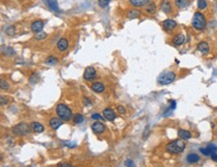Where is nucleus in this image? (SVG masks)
<instances>
[{
	"label": "nucleus",
	"instance_id": "1",
	"mask_svg": "<svg viewBox=\"0 0 217 167\" xmlns=\"http://www.w3.org/2000/svg\"><path fill=\"white\" fill-rule=\"evenodd\" d=\"M56 114H57V116L61 120H64V121H69L74 117L72 114V111L70 110V108L63 103H60L56 106Z\"/></svg>",
	"mask_w": 217,
	"mask_h": 167
},
{
	"label": "nucleus",
	"instance_id": "39",
	"mask_svg": "<svg viewBox=\"0 0 217 167\" xmlns=\"http://www.w3.org/2000/svg\"><path fill=\"white\" fill-rule=\"evenodd\" d=\"M58 167H73L71 164H68V163H60Z\"/></svg>",
	"mask_w": 217,
	"mask_h": 167
},
{
	"label": "nucleus",
	"instance_id": "30",
	"mask_svg": "<svg viewBox=\"0 0 217 167\" xmlns=\"http://www.w3.org/2000/svg\"><path fill=\"white\" fill-rule=\"evenodd\" d=\"M111 0H98V4L101 8H106L109 5Z\"/></svg>",
	"mask_w": 217,
	"mask_h": 167
},
{
	"label": "nucleus",
	"instance_id": "19",
	"mask_svg": "<svg viewBox=\"0 0 217 167\" xmlns=\"http://www.w3.org/2000/svg\"><path fill=\"white\" fill-rule=\"evenodd\" d=\"M47 3H48V6H49V8L51 10H53V11L55 12H59V6H58L57 4V1L56 0H47Z\"/></svg>",
	"mask_w": 217,
	"mask_h": 167
},
{
	"label": "nucleus",
	"instance_id": "41",
	"mask_svg": "<svg viewBox=\"0 0 217 167\" xmlns=\"http://www.w3.org/2000/svg\"><path fill=\"white\" fill-rule=\"evenodd\" d=\"M175 107H176V102L174 101V100H172V101H171V107H170V108H171V109H174Z\"/></svg>",
	"mask_w": 217,
	"mask_h": 167
},
{
	"label": "nucleus",
	"instance_id": "9",
	"mask_svg": "<svg viewBox=\"0 0 217 167\" xmlns=\"http://www.w3.org/2000/svg\"><path fill=\"white\" fill-rule=\"evenodd\" d=\"M103 116L108 121H113L116 118V114H115V112L111 108H105L103 110Z\"/></svg>",
	"mask_w": 217,
	"mask_h": 167
},
{
	"label": "nucleus",
	"instance_id": "35",
	"mask_svg": "<svg viewBox=\"0 0 217 167\" xmlns=\"http://www.w3.org/2000/svg\"><path fill=\"white\" fill-rule=\"evenodd\" d=\"M200 152H201L202 154H204V155H206V156H211V154H210V152L208 151V149L207 148H200Z\"/></svg>",
	"mask_w": 217,
	"mask_h": 167
},
{
	"label": "nucleus",
	"instance_id": "14",
	"mask_svg": "<svg viewBox=\"0 0 217 167\" xmlns=\"http://www.w3.org/2000/svg\"><path fill=\"white\" fill-rule=\"evenodd\" d=\"M150 0H129L130 4L134 7H142V6H146L149 3Z\"/></svg>",
	"mask_w": 217,
	"mask_h": 167
},
{
	"label": "nucleus",
	"instance_id": "24",
	"mask_svg": "<svg viewBox=\"0 0 217 167\" xmlns=\"http://www.w3.org/2000/svg\"><path fill=\"white\" fill-rule=\"evenodd\" d=\"M32 130L34 131V132L41 133V132H43V131H44V127L38 122H33L32 123Z\"/></svg>",
	"mask_w": 217,
	"mask_h": 167
},
{
	"label": "nucleus",
	"instance_id": "18",
	"mask_svg": "<svg viewBox=\"0 0 217 167\" xmlns=\"http://www.w3.org/2000/svg\"><path fill=\"white\" fill-rule=\"evenodd\" d=\"M161 9L165 13H170L171 12V4L168 0H164L161 4Z\"/></svg>",
	"mask_w": 217,
	"mask_h": 167
},
{
	"label": "nucleus",
	"instance_id": "15",
	"mask_svg": "<svg viewBox=\"0 0 217 167\" xmlns=\"http://www.w3.org/2000/svg\"><path fill=\"white\" fill-rule=\"evenodd\" d=\"M91 88H92V90L95 91V92L101 93V92H103V91H104L105 87H104V84H103V83H101V82H94V83H92Z\"/></svg>",
	"mask_w": 217,
	"mask_h": 167
},
{
	"label": "nucleus",
	"instance_id": "17",
	"mask_svg": "<svg viewBox=\"0 0 217 167\" xmlns=\"http://www.w3.org/2000/svg\"><path fill=\"white\" fill-rule=\"evenodd\" d=\"M140 13L141 12L139 11L138 9H130V10H128V12H127V17L129 18V19H135V18L139 17Z\"/></svg>",
	"mask_w": 217,
	"mask_h": 167
},
{
	"label": "nucleus",
	"instance_id": "40",
	"mask_svg": "<svg viewBox=\"0 0 217 167\" xmlns=\"http://www.w3.org/2000/svg\"><path fill=\"white\" fill-rule=\"evenodd\" d=\"M100 117H101V116L99 115L98 113H95V114H93V115H92V119H95V120L99 119V118H100Z\"/></svg>",
	"mask_w": 217,
	"mask_h": 167
},
{
	"label": "nucleus",
	"instance_id": "21",
	"mask_svg": "<svg viewBox=\"0 0 217 167\" xmlns=\"http://www.w3.org/2000/svg\"><path fill=\"white\" fill-rule=\"evenodd\" d=\"M145 11L148 14H154L155 12H156V6H155V4L153 3V2L148 3L145 6Z\"/></svg>",
	"mask_w": 217,
	"mask_h": 167
},
{
	"label": "nucleus",
	"instance_id": "26",
	"mask_svg": "<svg viewBox=\"0 0 217 167\" xmlns=\"http://www.w3.org/2000/svg\"><path fill=\"white\" fill-rule=\"evenodd\" d=\"M39 80V75L37 74V73H33L32 75L30 76V78H29V82L32 83V84H35V83H37Z\"/></svg>",
	"mask_w": 217,
	"mask_h": 167
},
{
	"label": "nucleus",
	"instance_id": "3",
	"mask_svg": "<svg viewBox=\"0 0 217 167\" xmlns=\"http://www.w3.org/2000/svg\"><path fill=\"white\" fill-rule=\"evenodd\" d=\"M192 26L196 30H203L206 27V18L201 12H195L192 18Z\"/></svg>",
	"mask_w": 217,
	"mask_h": 167
},
{
	"label": "nucleus",
	"instance_id": "32",
	"mask_svg": "<svg viewBox=\"0 0 217 167\" xmlns=\"http://www.w3.org/2000/svg\"><path fill=\"white\" fill-rule=\"evenodd\" d=\"M6 34H8V35H13V34H15L16 33V29H15V27L14 26H10V27H8L7 29H6Z\"/></svg>",
	"mask_w": 217,
	"mask_h": 167
},
{
	"label": "nucleus",
	"instance_id": "2",
	"mask_svg": "<svg viewBox=\"0 0 217 167\" xmlns=\"http://www.w3.org/2000/svg\"><path fill=\"white\" fill-rule=\"evenodd\" d=\"M185 149V143L180 139H176V140L169 142L166 145V151L172 154H178L183 152Z\"/></svg>",
	"mask_w": 217,
	"mask_h": 167
},
{
	"label": "nucleus",
	"instance_id": "5",
	"mask_svg": "<svg viewBox=\"0 0 217 167\" xmlns=\"http://www.w3.org/2000/svg\"><path fill=\"white\" fill-rule=\"evenodd\" d=\"M12 130H13V132L17 135H26V134H29V133H30L31 129L27 123L21 122V123L16 124L15 126L13 127Z\"/></svg>",
	"mask_w": 217,
	"mask_h": 167
},
{
	"label": "nucleus",
	"instance_id": "22",
	"mask_svg": "<svg viewBox=\"0 0 217 167\" xmlns=\"http://www.w3.org/2000/svg\"><path fill=\"white\" fill-rule=\"evenodd\" d=\"M190 0H175V6L177 8H185L189 5Z\"/></svg>",
	"mask_w": 217,
	"mask_h": 167
},
{
	"label": "nucleus",
	"instance_id": "36",
	"mask_svg": "<svg viewBox=\"0 0 217 167\" xmlns=\"http://www.w3.org/2000/svg\"><path fill=\"white\" fill-rule=\"evenodd\" d=\"M124 164H125L126 167H134V162L131 159H127L124 162Z\"/></svg>",
	"mask_w": 217,
	"mask_h": 167
},
{
	"label": "nucleus",
	"instance_id": "34",
	"mask_svg": "<svg viewBox=\"0 0 217 167\" xmlns=\"http://www.w3.org/2000/svg\"><path fill=\"white\" fill-rule=\"evenodd\" d=\"M1 84H0V87H1L2 90H7L8 88H9V85H8V83L6 82V81L4 80H1Z\"/></svg>",
	"mask_w": 217,
	"mask_h": 167
},
{
	"label": "nucleus",
	"instance_id": "33",
	"mask_svg": "<svg viewBox=\"0 0 217 167\" xmlns=\"http://www.w3.org/2000/svg\"><path fill=\"white\" fill-rule=\"evenodd\" d=\"M4 54H5V55H7V56H12V55H14V54H15V52H14L13 48L7 47V48H6V50H5V52H4Z\"/></svg>",
	"mask_w": 217,
	"mask_h": 167
},
{
	"label": "nucleus",
	"instance_id": "31",
	"mask_svg": "<svg viewBox=\"0 0 217 167\" xmlns=\"http://www.w3.org/2000/svg\"><path fill=\"white\" fill-rule=\"evenodd\" d=\"M73 120H74L75 123L79 124V123L83 122V116H82V114H76V115H74V117H73Z\"/></svg>",
	"mask_w": 217,
	"mask_h": 167
},
{
	"label": "nucleus",
	"instance_id": "20",
	"mask_svg": "<svg viewBox=\"0 0 217 167\" xmlns=\"http://www.w3.org/2000/svg\"><path fill=\"white\" fill-rule=\"evenodd\" d=\"M178 135L180 138L184 139V140H187V139L191 138V133L189 132L188 130H184V129H180L178 131Z\"/></svg>",
	"mask_w": 217,
	"mask_h": 167
},
{
	"label": "nucleus",
	"instance_id": "28",
	"mask_svg": "<svg viewBox=\"0 0 217 167\" xmlns=\"http://www.w3.org/2000/svg\"><path fill=\"white\" fill-rule=\"evenodd\" d=\"M197 6L199 9H205L206 7H207V2H206V0H198L197 1Z\"/></svg>",
	"mask_w": 217,
	"mask_h": 167
},
{
	"label": "nucleus",
	"instance_id": "10",
	"mask_svg": "<svg viewBox=\"0 0 217 167\" xmlns=\"http://www.w3.org/2000/svg\"><path fill=\"white\" fill-rule=\"evenodd\" d=\"M92 130H93V132H95L96 134H99V133H102L103 131L105 130V125L103 124L102 122H94L93 124H92Z\"/></svg>",
	"mask_w": 217,
	"mask_h": 167
},
{
	"label": "nucleus",
	"instance_id": "43",
	"mask_svg": "<svg viewBox=\"0 0 217 167\" xmlns=\"http://www.w3.org/2000/svg\"><path fill=\"white\" fill-rule=\"evenodd\" d=\"M144 132H145V134H144V139H146V134H147V133H148V126L146 127V129H145V131H144Z\"/></svg>",
	"mask_w": 217,
	"mask_h": 167
},
{
	"label": "nucleus",
	"instance_id": "42",
	"mask_svg": "<svg viewBox=\"0 0 217 167\" xmlns=\"http://www.w3.org/2000/svg\"><path fill=\"white\" fill-rule=\"evenodd\" d=\"M211 158H212V160H213V161H216V162H217V154H216V153L212 154V155H211Z\"/></svg>",
	"mask_w": 217,
	"mask_h": 167
},
{
	"label": "nucleus",
	"instance_id": "27",
	"mask_svg": "<svg viewBox=\"0 0 217 167\" xmlns=\"http://www.w3.org/2000/svg\"><path fill=\"white\" fill-rule=\"evenodd\" d=\"M46 36H47V34H46L45 32H43V31H40V32L35 33L34 38H35V39H37V40H40V39H44V38H46Z\"/></svg>",
	"mask_w": 217,
	"mask_h": 167
},
{
	"label": "nucleus",
	"instance_id": "11",
	"mask_svg": "<svg viewBox=\"0 0 217 167\" xmlns=\"http://www.w3.org/2000/svg\"><path fill=\"white\" fill-rule=\"evenodd\" d=\"M172 42H173L174 45H182L183 43L185 42V36L182 34V33H178V34H176L175 36L173 37V39H172Z\"/></svg>",
	"mask_w": 217,
	"mask_h": 167
},
{
	"label": "nucleus",
	"instance_id": "38",
	"mask_svg": "<svg viewBox=\"0 0 217 167\" xmlns=\"http://www.w3.org/2000/svg\"><path fill=\"white\" fill-rule=\"evenodd\" d=\"M83 99H84V103H85L86 105H89V104H91V103H92V102L90 101V99H89V98H87V97H84Z\"/></svg>",
	"mask_w": 217,
	"mask_h": 167
},
{
	"label": "nucleus",
	"instance_id": "6",
	"mask_svg": "<svg viewBox=\"0 0 217 167\" xmlns=\"http://www.w3.org/2000/svg\"><path fill=\"white\" fill-rule=\"evenodd\" d=\"M83 77L85 80H93L96 78V70L94 67H87L84 71Z\"/></svg>",
	"mask_w": 217,
	"mask_h": 167
},
{
	"label": "nucleus",
	"instance_id": "8",
	"mask_svg": "<svg viewBox=\"0 0 217 167\" xmlns=\"http://www.w3.org/2000/svg\"><path fill=\"white\" fill-rule=\"evenodd\" d=\"M43 26H44V22L42 21V20H36V21L32 22V24H31L30 28H31V30H32L33 32L37 33V32H40V31H42V29H43Z\"/></svg>",
	"mask_w": 217,
	"mask_h": 167
},
{
	"label": "nucleus",
	"instance_id": "12",
	"mask_svg": "<svg viewBox=\"0 0 217 167\" xmlns=\"http://www.w3.org/2000/svg\"><path fill=\"white\" fill-rule=\"evenodd\" d=\"M62 120L60 119V118H51V119L49 120V126L51 127L52 129H54V130H56V129H58L59 127L62 125Z\"/></svg>",
	"mask_w": 217,
	"mask_h": 167
},
{
	"label": "nucleus",
	"instance_id": "25",
	"mask_svg": "<svg viewBox=\"0 0 217 167\" xmlns=\"http://www.w3.org/2000/svg\"><path fill=\"white\" fill-rule=\"evenodd\" d=\"M57 62H58L57 58L54 57V56H49V57H47L45 60V63L48 64V65H54V64H56Z\"/></svg>",
	"mask_w": 217,
	"mask_h": 167
},
{
	"label": "nucleus",
	"instance_id": "7",
	"mask_svg": "<svg viewBox=\"0 0 217 167\" xmlns=\"http://www.w3.org/2000/svg\"><path fill=\"white\" fill-rule=\"evenodd\" d=\"M162 26H163V28L165 29V30L171 31L177 26V23H176V21L173 19H166L162 22Z\"/></svg>",
	"mask_w": 217,
	"mask_h": 167
},
{
	"label": "nucleus",
	"instance_id": "29",
	"mask_svg": "<svg viewBox=\"0 0 217 167\" xmlns=\"http://www.w3.org/2000/svg\"><path fill=\"white\" fill-rule=\"evenodd\" d=\"M206 148L208 149V151L210 152V154H211V155L217 152V146L214 145V144H208L207 147H206Z\"/></svg>",
	"mask_w": 217,
	"mask_h": 167
},
{
	"label": "nucleus",
	"instance_id": "16",
	"mask_svg": "<svg viewBox=\"0 0 217 167\" xmlns=\"http://www.w3.org/2000/svg\"><path fill=\"white\" fill-rule=\"evenodd\" d=\"M57 48L60 51H65L68 48V41L65 38H61L57 42Z\"/></svg>",
	"mask_w": 217,
	"mask_h": 167
},
{
	"label": "nucleus",
	"instance_id": "13",
	"mask_svg": "<svg viewBox=\"0 0 217 167\" xmlns=\"http://www.w3.org/2000/svg\"><path fill=\"white\" fill-rule=\"evenodd\" d=\"M197 50L199 52H201L202 54H206L209 51V45H208V43L205 42V41H201V42L198 43Z\"/></svg>",
	"mask_w": 217,
	"mask_h": 167
},
{
	"label": "nucleus",
	"instance_id": "37",
	"mask_svg": "<svg viewBox=\"0 0 217 167\" xmlns=\"http://www.w3.org/2000/svg\"><path fill=\"white\" fill-rule=\"evenodd\" d=\"M117 110H118V112H119V113H121V114L125 113V108H124L123 106H121V105H119L118 107H117Z\"/></svg>",
	"mask_w": 217,
	"mask_h": 167
},
{
	"label": "nucleus",
	"instance_id": "4",
	"mask_svg": "<svg viewBox=\"0 0 217 167\" xmlns=\"http://www.w3.org/2000/svg\"><path fill=\"white\" fill-rule=\"evenodd\" d=\"M175 78H176L175 73L172 71H167V72L162 73V74L160 75L159 78H158V82L161 85H167L173 82V81L175 80Z\"/></svg>",
	"mask_w": 217,
	"mask_h": 167
},
{
	"label": "nucleus",
	"instance_id": "23",
	"mask_svg": "<svg viewBox=\"0 0 217 167\" xmlns=\"http://www.w3.org/2000/svg\"><path fill=\"white\" fill-rule=\"evenodd\" d=\"M199 159L200 157L195 153H191L187 155V161H188L189 163H196V162L199 161Z\"/></svg>",
	"mask_w": 217,
	"mask_h": 167
}]
</instances>
